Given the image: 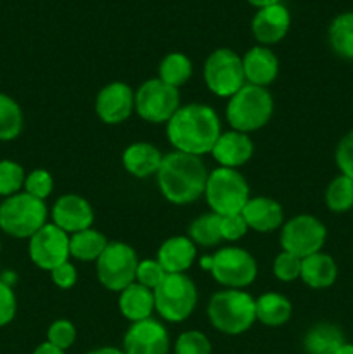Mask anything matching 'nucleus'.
<instances>
[{
  "label": "nucleus",
  "instance_id": "nucleus-30",
  "mask_svg": "<svg viewBox=\"0 0 353 354\" xmlns=\"http://www.w3.org/2000/svg\"><path fill=\"white\" fill-rule=\"evenodd\" d=\"M187 237L201 248H215L221 242L220 237V216L215 213H203L194 218L187 228Z\"/></svg>",
  "mask_w": 353,
  "mask_h": 354
},
{
  "label": "nucleus",
  "instance_id": "nucleus-9",
  "mask_svg": "<svg viewBox=\"0 0 353 354\" xmlns=\"http://www.w3.org/2000/svg\"><path fill=\"white\" fill-rule=\"evenodd\" d=\"M211 277L224 289H246L258 277V263L239 245H225L211 254Z\"/></svg>",
  "mask_w": 353,
  "mask_h": 354
},
{
  "label": "nucleus",
  "instance_id": "nucleus-24",
  "mask_svg": "<svg viewBox=\"0 0 353 354\" xmlns=\"http://www.w3.org/2000/svg\"><path fill=\"white\" fill-rule=\"evenodd\" d=\"M336 279H338V265L332 256L320 251L301 259L300 280L310 289H329L334 286Z\"/></svg>",
  "mask_w": 353,
  "mask_h": 354
},
{
  "label": "nucleus",
  "instance_id": "nucleus-33",
  "mask_svg": "<svg viewBox=\"0 0 353 354\" xmlns=\"http://www.w3.org/2000/svg\"><path fill=\"white\" fill-rule=\"evenodd\" d=\"M26 171L19 162L12 159H2L0 161V197H10L19 194L24 187Z\"/></svg>",
  "mask_w": 353,
  "mask_h": 354
},
{
  "label": "nucleus",
  "instance_id": "nucleus-17",
  "mask_svg": "<svg viewBox=\"0 0 353 354\" xmlns=\"http://www.w3.org/2000/svg\"><path fill=\"white\" fill-rule=\"evenodd\" d=\"M291 26V14L284 3L262 7L251 21V31L258 45H275L287 35Z\"/></svg>",
  "mask_w": 353,
  "mask_h": 354
},
{
  "label": "nucleus",
  "instance_id": "nucleus-44",
  "mask_svg": "<svg viewBox=\"0 0 353 354\" xmlns=\"http://www.w3.org/2000/svg\"><path fill=\"white\" fill-rule=\"evenodd\" d=\"M87 354H125L123 349L114 348V346H102V348H97L89 351Z\"/></svg>",
  "mask_w": 353,
  "mask_h": 354
},
{
  "label": "nucleus",
  "instance_id": "nucleus-28",
  "mask_svg": "<svg viewBox=\"0 0 353 354\" xmlns=\"http://www.w3.org/2000/svg\"><path fill=\"white\" fill-rule=\"evenodd\" d=\"M192 71L194 66L189 55H185L183 52H170L159 62L158 78L165 82L166 85L180 88L189 82Z\"/></svg>",
  "mask_w": 353,
  "mask_h": 354
},
{
  "label": "nucleus",
  "instance_id": "nucleus-15",
  "mask_svg": "<svg viewBox=\"0 0 353 354\" xmlns=\"http://www.w3.org/2000/svg\"><path fill=\"white\" fill-rule=\"evenodd\" d=\"M125 354H168L170 335L165 325L156 318L135 322L123 337Z\"/></svg>",
  "mask_w": 353,
  "mask_h": 354
},
{
  "label": "nucleus",
  "instance_id": "nucleus-5",
  "mask_svg": "<svg viewBox=\"0 0 353 354\" xmlns=\"http://www.w3.org/2000/svg\"><path fill=\"white\" fill-rule=\"evenodd\" d=\"M48 207L45 201L26 192L14 194L0 204V230L14 239L30 241L44 225H47Z\"/></svg>",
  "mask_w": 353,
  "mask_h": 354
},
{
  "label": "nucleus",
  "instance_id": "nucleus-10",
  "mask_svg": "<svg viewBox=\"0 0 353 354\" xmlns=\"http://www.w3.org/2000/svg\"><path fill=\"white\" fill-rule=\"evenodd\" d=\"M203 78L204 85L213 95L230 99L246 85L241 55L232 48H217L204 61Z\"/></svg>",
  "mask_w": 353,
  "mask_h": 354
},
{
  "label": "nucleus",
  "instance_id": "nucleus-45",
  "mask_svg": "<svg viewBox=\"0 0 353 354\" xmlns=\"http://www.w3.org/2000/svg\"><path fill=\"white\" fill-rule=\"evenodd\" d=\"M251 6H255L256 9H262V7L273 6V3H280V0H248Z\"/></svg>",
  "mask_w": 353,
  "mask_h": 354
},
{
  "label": "nucleus",
  "instance_id": "nucleus-8",
  "mask_svg": "<svg viewBox=\"0 0 353 354\" xmlns=\"http://www.w3.org/2000/svg\"><path fill=\"white\" fill-rule=\"evenodd\" d=\"M138 261L141 259L130 244L121 241L109 242L96 261V272L100 286L109 292L120 294L135 282Z\"/></svg>",
  "mask_w": 353,
  "mask_h": 354
},
{
  "label": "nucleus",
  "instance_id": "nucleus-42",
  "mask_svg": "<svg viewBox=\"0 0 353 354\" xmlns=\"http://www.w3.org/2000/svg\"><path fill=\"white\" fill-rule=\"evenodd\" d=\"M51 280L57 289L69 290L78 282V270L71 261H66L62 265L55 266L51 272Z\"/></svg>",
  "mask_w": 353,
  "mask_h": 354
},
{
  "label": "nucleus",
  "instance_id": "nucleus-26",
  "mask_svg": "<svg viewBox=\"0 0 353 354\" xmlns=\"http://www.w3.org/2000/svg\"><path fill=\"white\" fill-rule=\"evenodd\" d=\"M345 342L338 325L322 322L308 328L303 337V349L307 354H336Z\"/></svg>",
  "mask_w": 353,
  "mask_h": 354
},
{
  "label": "nucleus",
  "instance_id": "nucleus-29",
  "mask_svg": "<svg viewBox=\"0 0 353 354\" xmlns=\"http://www.w3.org/2000/svg\"><path fill=\"white\" fill-rule=\"evenodd\" d=\"M329 45L341 59L353 61V12H343L329 26Z\"/></svg>",
  "mask_w": 353,
  "mask_h": 354
},
{
  "label": "nucleus",
  "instance_id": "nucleus-38",
  "mask_svg": "<svg viewBox=\"0 0 353 354\" xmlns=\"http://www.w3.org/2000/svg\"><path fill=\"white\" fill-rule=\"evenodd\" d=\"M166 277V272L163 266L159 265L158 259H141L137 265V272H135V282L141 286L147 287V289L154 290L163 279Z\"/></svg>",
  "mask_w": 353,
  "mask_h": 354
},
{
  "label": "nucleus",
  "instance_id": "nucleus-13",
  "mask_svg": "<svg viewBox=\"0 0 353 354\" xmlns=\"http://www.w3.org/2000/svg\"><path fill=\"white\" fill-rule=\"evenodd\" d=\"M28 254L37 268L51 273L55 266L69 261V235L47 223L28 241Z\"/></svg>",
  "mask_w": 353,
  "mask_h": 354
},
{
  "label": "nucleus",
  "instance_id": "nucleus-27",
  "mask_svg": "<svg viewBox=\"0 0 353 354\" xmlns=\"http://www.w3.org/2000/svg\"><path fill=\"white\" fill-rule=\"evenodd\" d=\"M109 241L102 232L96 228H87L78 234L69 235V256L76 261L96 263L104 252Z\"/></svg>",
  "mask_w": 353,
  "mask_h": 354
},
{
  "label": "nucleus",
  "instance_id": "nucleus-35",
  "mask_svg": "<svg viewBox=\"0 0 353 354\" xmlns=\"http://www.w3.org/2000/svg\"><path fill=\"white\" fill-rule=\"evenodd\" d=\"M76 327L73 322L66 320V318H59V320L52 322L47 328V342L55 346V348L68 351L76 341Z\"/></svg>",
  "mask_w": 353,
  "mask_h": 354
},
{
  "label": "nucleus",
  "instance_id": "nucleus-32",
  "mask_svg": "<svg viewBox=\"0 0 353 354\" xmlns=\"http://www.w3.org/2000/svg\"><path fill=\"white\" fill-rule=\"evenodd\" d=\"M324 201L332 213H346L353 209V180L339 173L325 189Z\"/></svg>",
  "mask_w": 353,
  "mask_h": 354
},
{
  "label": "nucleus",
  "instance_id": "nucleus-7",
  "mask_svg": "<svg viewBox=\"0 0 353 354\" xmlns=\"http://www.w3.org/2000/svg\"><path fill=\"white\" fill-rule=\"evenodd\" d=\"M156 313L170 324H182L197 306V287L187 273H166L154 290Z\"/></svg>",
  "mask_w": 353,
  "mask_h": 354
},
{
  "label": "nucleus",
  "instance_id": "nucleus-23",
  "mask_svg": "<svg viewBox=\"0 0 353 354\" xmlns=\"http://www.w3.org/2000/svg\"><path fill=\"white\" fill-rule=\"evenodd\" d=\"M118 310L130 324L152 318V313L156 311L154 292L137 282L130 283L118 294Z\"/></svg>",
  "mask_w": 353,
  "mask_h": 354
},
{
  "label": "nucleus",
  "instance_id": "nucleus-2",
  "mask_svg": "<svg viewBox=\"0 0 353 354\" xmlns=\"http://www.w3.org/2000/svg\"><path fill=\"white\" fill-rule=\"evenodd\" d=\"M210 171L197 156L173 151L163 156L156 173V183L168 203L175 206L196 203L204 196V187Z\"/></svg>",
  "mask_w": 353,
  "mask_h": 354
},
{
  "label": "nucleus",
  "instance_id": "nucleus-1",
  "mask_svg": "<svg viewBox=\"0 0 353 354\" xmlns=\"http://www.w3.org/2000/svg\"><path fill=\"white\" fill-rule=\"evenodd\" d=\"M221 135V121L217 111L208 104H185L166 123V137L175 151L183 154H210Z\"/></svg>",
  "mask_w": 353,
  "mask_h": 354
},
{
  "label": "nucleus",
  "instance_id": "nucleus-18",
  "mask_svg": "<svg viewBox=\"0 0 353 354\" xmlns=\"http://www.w3.org/2000/svg\"><path fill=\"white\" fill-rule=\"evenodd\" d=\"M255 152V144L248 133L237 130L221 131L210 154L221 168L239 169L249 162Z\"/></svg>",
  "mask_w": 353,
  "mask_h": 354
},
{
  "label": "nucleus",
  "instance_id": "nucleus-16",
  "mask_svg": "<svg viewBox=\"0 0 353 354\" xmlns=\"http://www.w3.org/2000/svg\"><path fill=\"white\" fill-rule=\"evenodd\" d=\"M51 218V223H54L68 235H73L92 228L96 213H93L92 204L85 197L78 194H64L52 204Z\"/></svg>",
  "mask_w": 353,
  "mask_h": 354
},
{
  "label": "nucleus",
  "instance_id": "nucleus-11",
  "mask_svg": "<svg viewBox=\"0 0 353 354\" xmlns=\"http://www.w3.org/2000/svg\"><path fill=\"white\" fill-rule=\"evenodd\" d=\"M180 106L179 88L159 78L145 80L135 90V113L151 124H166Z\"/></svg>",
  "mask_w": 353,
  "mask_h": 354
},
{
  "label": "nucleus",
  "instance_id": "nucleus-39",
  "mask_svg": "<svg viewBox=\"0 0 353 354\" xmlns=\"http://www.w3.org/2000/svg\"><path fill=\"white\" fill-rule=\"evenodd\" d=\"M249 232L241 213L220 216V237L221 242H237L246 237Z\"/></svg>",
  "mask_w": 353,
  "mask_h": 354
},
{
  "label": "nucleus",
  "instance_id": "nucleus-21",
  "mask_svg": "<svg viewBox=\"0 0 353 354\" xmlns=\"http://www.w3.org/2000/svg\"><path fill=\"white\" fill-rule=\"evenodd\" d=\"M197 258V248L187 235H173L161 242L156 259L166 273H187Z\"/></svg>",
  "mask_w": 353,
  "mask_h": 354
},
{
  "label": "nucleus",
  "instance_id": "nucleus-41",
  "mask_svg": "<svg viewBox=\"0 0 353 354\" xmlns=\"http://www.w3.org/2000/svg\"><path fill=\"white\" fill-rule=\"evenodd\" d=\"M17 311V299L12 286L0 279V327H6L14 320Z\"/></svg>",
  "mask_w": 353,
  "mask_h": 354
},
{
  "label": "nucleus",
  "instance_id": "nucleus-46",
  "mask_svg": "<svg viewBox=\"0 0 353 354\" xmlns=\"http://www.w3.org/2000/svg\"><path fill=\"white\" fill-rule=\"evenodd\" d=\"M336 354H353V344L352 342H345Z\"/></svg>",
  "mask_w": 353,
  "mask_h": 354
},
{
  "label": "nucleus",
  "instance_id": "nucleus-34",
  "mask_svg": "<svg viewBox=\"0 0 353 354\" xmlns=\"http://www.w3.org/2000/svg\"><path fill=\"white\" fill-rule=\"evenodd\" d=\"M211 342L201 330H185L176 337L173 344L175 354H211Z\"/></svg>",
  "mask_w": 353,
  "mask_h": 354
},
{
  "label": "nucleus",
  "instance_id": "nucleus-25",
  "mask_svg": "<svg viewBox=\"0 0 353 354\" xmlns=\"http://www.w3.org/2000/svg\"><path fill=\"white\" fill-rule=\"evenodd\" d=\"M256 322L265 327H282L293 317V304L279 292H263L255 299Z\"/></svg>",
  "mask_w": 353,
  "mask_h": 354
},
{
  "label": "nucleus",
  "instance_id": "nucleus-4",
  "mask_svg": "<svg viewBox=\"0 0 353 354\" xmlns=\"http://www.w3.org/2000/svg\"><path fill=\"white\" fill-rule=\"evenodd\" d=\"M273 116V97L269 88L246 83L239 92L227 99L225 120L230 130L253 133L270 123Z\"/></svg>",
  "mask_w": 353,
  "mask_h": 354
},
{
  "label": "nucleus",
  "instance_id": "nucleus-22",
  "mask_svg": "<svg viewBox=\"0 0 353 354\" xmlns=\"http://www.w3.org/2000/svg\"><path fill=\"white\" fill-rule=\"evenodd\" d=\"M163 152L149 142H134L121 154V165L135 178L156 176L163 161Z\"/></svg>",
  "mask_w": 353,
  "mask_h": 354
},
{
  "label": "nucleus",
  "instance_id": "nucleus-37",
  "mask_svg": "<svg viewBox=\"0 0 353 354\" xmlns=\"http://www.w3.org/2000/svg\"><path fill=\"white\" fill-rule=\"evenodd\" d=\"M272 272L273 277L277 280H280V282H294L301 275V258H298V256L291 254L287 251H280L275 256V259H273Z\"/></svg>",
  "mask_w": 353,
  "mask_h": 354
},
{
  "label": "nucleus",
  "instance_id": "nucleus-19",
  "mask_svg": "<svg viewBox=\"0 0 353 354\" xmlns=\"http://www.w3.org/2000/svg\"><path fill=\"white\" fill-rule=\"evenodd\" d=\"M241 59L246 83L249 85L269 88L279 76V59L270 47L255 45Z\"/></svg>",
  "mask_w": 353,
  "mask_h": 354
},
{
  "label": "nucleus",
  "instance_id": "nucleus-6",
  "mask_svg": "<svg viewBox=\"0 0 353 354\" xmlns=\"http://www.w3.org/2000/svg\"><path fill=\"white\" fill-rule=\"evenodd\" d=\"M204 199L211 213L218 216L241 213L249 201V183L239 169L215 168L210 171L204 187Z\"/></svg>",
  "mask_w": 353,
  "mask_h": 354
},
{
  "label": "nucleus",
  "instance_id": "nucleus-3",
  "mask_svg": "<svg viewBox=\"0 0 353 354\" xmlns=\"http://www.w3.org/2000/svg\"><path fill=\"white\" fill-rule=\"evenodd\" d=\"M211 327L225 335H241L256 322L255 297L244 289H221L208 301Z\"/></svg>",
  "mask_w": 353,
  "mask_h": 354
},
{
  "label": "nucleus",
  "instance_id": "nucleus-43",
  "mask_svg": "<svg viewBox=\"0 0 353 354\" xmlns=\"http://www.w3.org/2000/svg\"><path fill=\"white\" fill-rule=\"evenodd\" d=\"M33 354H66V351H62V349L55 348V346L48 344V342L45 341V342H42L40 346H37V348H35Z\"/></svg>",
  "mask_w": 353,
  "mask_h": 354
},
{
  "label": "nucleus",
  "instance_id": "nucleus-20",
  "mask_svg": "<svg viewBox=\"0 0 353 354\" xmlns=\"http://www.w3.org/2000/svg\"><path fill=\"white\" fill-rule=\"evenodd\" d=\"M241 214L249 230H255L258 234H270L284 225L282 206L272 197H249Z\"/></svg>",
  "mask_w": 353,
  "mask_h": 354
},
{
  "label": "nucleus",
  "instance_id": "nucleus-14",
  "mask_svg": "<svg viewBox=\"0 0 353 354\" xmlns=\"http://www.w3.org/2000/svg\"><path fill=\"white\" fill-rule=\"evenodd\" d=\"M97 118L106 124H121L135 113V92L128 83L111 82L104 85L93 102Z\"/></svg>",
  "mask_w": 353,
  "mask_h": 354
},
{
  "label": "nucleus",
  "instance_id": "nucleus-36",
  "mask_svg": "<svg viewBox=\"0 0 353 354\" xmlns=\"http://www.w3.org/2000/svg\"><path fill=\"white\" fill-rule=\"evenodd\" d=\"M23 192L30 194V196L37 197V199L45 201L51 197L54 192V176L47 171V169H33V171L26 173V180H24Z\"/></svg>",
  "mask_w": 353,
  "mask_h": 354
},
{
  "label": "nucleus",
  "instance_id": "nucleus-40",
  "mask_svg": "<svg viewBox=\"0 0 353 354\" xmlns=\"http://www.w3.org/2000/svg\"><path fill=\"white\" fill-rule=\"evenodd\" d=\"M334 159L341 175L353 180V130L348 131V133L339 140L338 147H336Z\"/></svg>",
  "mask_w": 353,
  "mask_h": 354
},
{
  "label": "nucleus",
  "instance_id": "nucleus-12",
  "mask_svg": "<svg viewBox=\"0 0 353 354\" xmlns=\"http://www.w3.org/2000/svg\"><path fill=\"white\" fill-rule=\"evenodd\" d=\"M327 241V228L314 214H296L280 227V248L298 258L320 252Z\"/></svg>",
  "mask_w": 353,
  "mask_h": 354
},
{
  "label": "nucleus",
  "instance_id": "nucleus-31",
  "mask_svg": "<svg viewBox=\"0 0 353 354\" xmlns=\"http://www.w3.org/2000/svg\"><path fill=\"white\" fill-rule=\"evenodd\" d=\"M24 128L23 109L7 93H0V142L16 140Z\"/></svg>",
  "mask_w": 353,
  "mask_h": 354
}]
</instances>
